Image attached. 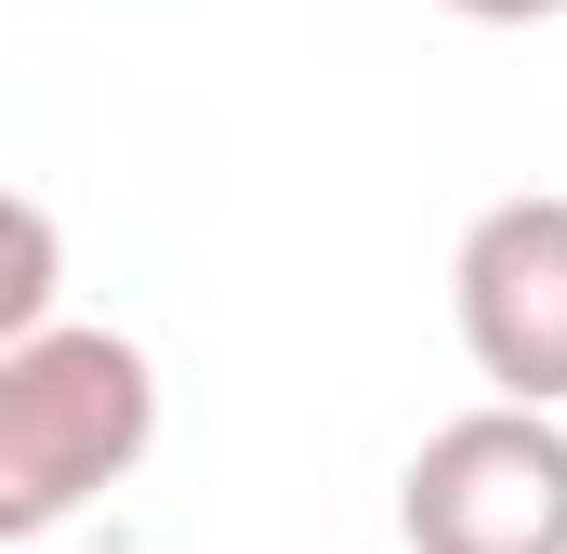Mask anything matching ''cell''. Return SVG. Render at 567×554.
I'll return each mask as SVG.
<instances>
[{"label":"cell","mask_w":567,"mask_h":554,"mask_svg":"<svg viewBox=\"0 0 567 554\" xmlns=\"http://www.w3.org/2000/svg\"><path fill=\"white\" fill-rule=\"evenodd\" d=\"M145 449H158V357L133 330H93V317L27 330L0 357V554L133 489Z\"/></svg>","instance_id":"obj_1"},{"label":"cell","mask_w":567,"mask_h":554,"mask_svg":"<svg viewBox=\"0 0 567 554\" xmlns=\"http://www.w3.org/2000/svg\"><path fill=\"white\" fill-rule=\"evenodd\" d=\"M449 13H462V27H555L567 0H449Z\"/></svg>","instance_id":"obj_5"},{"label":"cell","mask_w":567,"mask_h":554,"mask_svg":"<svg viewBox=\"0 0 567 554\" xmlns=\"http://www.w3.org/2000/svg\"><path fill=\"white\" fill-rule=\"evenodd\" d=\"M410 554H567V422L555 410H449L396 475Z\"/></svg>","instance_id":"obj_2"},{"label":"cell","mask_w":567,"mask_h":554,"mask_svg":"<svg viewBox=\"0 0 567 554\" xmlns=\"http://www.w3.org/2000/svg\"><path fill=\"white\" fill-rule=\"evenodd\" d=\"M449 317H462V357L502 410H567V198L555 185H515L462 225Z\"/></svg>","instance_id":"obj_3"},{"label":"cell","mask_w":567,"mask_h":554,"mask_svg":"<svg viewBox=\"0 0 567 554\" xmlns=\"http://www.w3.org/2000/svg\"><path fill=\"white\" fill-rule=\"evenodd\" d=\"M53 290H66V225L27 185H0V357L27 330H53Z\"/></svg>","instance_id":"obj_4"}]
</instances>
